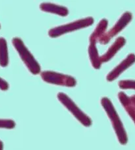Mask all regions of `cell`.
<instances>
[{
  "mask_svg": "<svg viewBox=\"0 0 135 150\" xmlns=\"http://www.w3.org/2000/svg\"><path fill=\"white\" fill-rule=\"evenodd\" d=\"M40 8L41 11L58 15L61 17H65L69 14V11L65 7L58 6L51 3H43L40 4Z\"/></svg>",
  "mask_w": 135,
  "mask_h": 150,
  "instance_id": "obj_11",
  "label": "cell"
},
{
  "mask_svg": "<svg viewBox=\"0 0 135 150\" xmlns=\"http://www.w3.org/2000/svg\"><path fill=\"white\" fill-rule=\"evenodd\" d=\"M58 98L59 101L75 116L82 125L86 127H89L92 125V120L89 116H88L84 112L80 109L79 107L72 101L71 98L67 96L64 93H59Z\"/></svg>",
  "mask_w": 135,
  "mask_h": 150,
  "instance_id": "obj_4",
  "label": "cell"
},
{
  "mask_svg": "<svg viewBox=\"0 0 135 150\" xmlns=\"http://www.w3.org/2000/svg\"><path fill=\"white\" fill-rule=\"evenodd\" d=\"M130 97H131V100L132 101V103H134V105H135V95H132V96Z\"/></svg>",
  "mask_w": 135,
  "mask_h": 150,
  "instance_id": "obj_17",
  "label": "cell"
},
{
  "mask_svg": "<svg viewBox=\"0 0 135 150\" xmlns=\"http://www.w3.org/2000/svg\"><path fill=\"white\" fill-rule=\"evenodd\" d=\"M118 98L121 105L135 124V105L131 100V97L124 93L120 92L118 93Z\"/></svg>",
  "mask_w": 135,
  "mask_h": 150,
  "instance_id": "obj_10",
  "label": "cell"
},
{
  "mask_svg": "<svg viewBox=\"0 0 135 150\" xmlns=\"http://www.w3.org/2000/svg\"><path fill=\"white\" fill-rule=\"evenodd\" d=\"M12 43L15 48L17 50V52L19 53L22 62L25 63L31 73L34 75L40 74L41 71L40 65L36 61V59L34 58L32 54L26 47L22 40L19 38L15 37L13 38Z\"/></svg>",
  "mask_w": 135,
  "mask_h": 150,
  "instance_id": "obj_2",
  "label": "cell"
},
{
  "mask_svg": "<svg viewBox=\"0 0 135 150\" xmlns=\"http://www.w3.org/2000/svg\"><path fill=\"white\" fill-rule=\"evenodd\" d=\"M9 64L8 49L7 41L4 38H0V66L6 67Z\"/></svg>",
  "mask_w": 135,
  "mask_h": 150,
  "instance_id": "obj_12",
  "label": "cell"
},
{
  "mask_svg": "<svg viewBox=\"0 0 135 150\" xmlns=\"http://www.w3.org/2000/svg\"><path fill=\"white\" fill-rule=\"evenodd\" d=\"M9 89V84L6 80L0 77V89L3 91H6Z\"/></svg>",
  "mask_w": 135,
  "mask_h": 150,
  "instance_id": "obj_16",
  "label": "cell"
},
{
  "mask_svg": "<svg viewBox=\"0 0 135 150\" xmlns=\"http://www.w3.org/2000/svg\"><path fill=\"white\" fill-rule=\"evenodd\" d=\"M135 62V55L134 54H130L127 58L122 61V62L114 68L112 71L108 74L107 76V81H113V80L116 79L123 72L128 69L130 66Z\"/></svg>",
  "mask_w": 135,
  "mask_h": 150,
  "instance_id": "obj_7",
  "label": "cell"
},
{
  "mask_svg": "<svg viewBox=\"0 0 135 150\" xmlns=\"http://www.w3.org/2000/svg\"><path fill=\"white\" fill-rule=\"evenodd\" d=\"M108 20L105 19H103L99 23H98L96 28V30L92 33V35H90V38H94V39L96 40L98 42V40H99L100 38L106 33V28L108 27Z\"/></svg>",
  "mask_w": 135,
  "mask_h": 150,
  "instance_id": "obj_13",
  "label": "cell"
},
{
  "mask_svg": "<svg viewBox=\"0 0 135 150\" xmlns=\"http://www.w3.org/2000/svg\"><path fill=\"white\" fill-rule=\"evenodd\" d=\"M0 28H1V25H0Z\"/></svg>",
  "mask_w": 135,
  "mask_h": 150,
  "instance_id": "obj_19",
  "label": "cell"
},
{
  "mask_svg": "<svg viewBox=\"0 0 135 150\" xmlns=\"http://www.w3.org/2000/svg\"><path fill=\"white\" fill-rule=\"evenodd\" d=\"M15 126V122L9 119H0V128L13 129Z\"/></svg>",
  "mask_w": 135,
  "mask_h": 150,
  "instance_id": "obj_15",
  "label": "cell"
},
{
  "mask_svg": "<svg viewBox=\"0 0 135 150\" xmlns=\"http://www.w3.org/2000/svg\"><path fill=\"white\" fill-rule=\"evenodd\" d=\"M132 17V16L131 13L128 11L124 13L121 17L118 20V21L115 23V25H114L109 31L106 32L105 34L98 40V42L102 45L108 44L110 42L111 38H113L115 36L117 35L118 33H120L121 30L131 21Z\"/></svg>",
  "mask_w": 135,
  "mask_h": 150,
  "instance_id": "obj_6",
  "label": "cell"
},
{
  "mask_svg": "<svg viewBox=\"0 0 135 150\" xmlns=\"http://www.w3.org/2000/svg\"><path fill=\"white\" fill-rule=\"evenodd\" d=\"M89 41L90 45L89 47H88V54H89L90 61H91L93 68L98 69L100 68L102 63L101 62L100 57L96 48L97 40L89 38Z\"/></svg>",
  "mask_w": 135,
  "mask_h": 150,
  "instance_id": "obj_9",
  "label": "cell"
},
{
  "mask_svg": "<svg viewBox=\"0 0 135 150\" xmlns=\"http://www.w3.org/2000/svg\"><path fill=\"white\" fill-rule=\"evenodd\" d=\"M94 19L90 17L77 20L76 21L70 23L69 24L59 26V27L51 28L49 30L48 35L51 38L58 37L59 36L66 34V33L89 27L94 23Z\"/></svg>",
  "mask_w": 135,
  "mask_h": 150,
  "instance_id": "obj_3",
  "label": "cell"
},
{
  "mask_svg": "<svg viewBox=\"0 0 135 150\" xmlns=\"http://www.w3.org/2000/svg\"><path fill=\"white\" fill-rule=\"evenodd\" d=\"M4 149V144L1 140H0V150H3Z\"/></svg>",
  "mask_w": 135,
  "mask_h": 150,
  "instance_id": "obj_18",
  "label": "cell"
},
{
  "mask_svg": "<svg viewBox=\"0 0 135 150\" xmlns=\"http://www.w3.org/2000/svg\"><path fill=\"white\" fill-rule=\"evenodd\" d=\"M118 85L123 89H135V80H122Z\"/></svg>",
  "mask_w": 135,
  "mask_h": 150,
  "instance_id": "obj_14",
  "label": "cell"
},
{
  "mask_svg": "<svg viewBox=\"0 0 135 150\" xmlns=\"http://www.w3.org/2000/svg\"><path fill=\"white\" fill-rule=\"evenodd\" d=\"M101 104L110 119L119 143L122 145L127 144L128 138L126 131L112 103L108 97H103L101 100Z\"/></svg>",
  "mask_w": 135,
  "mask_h": 150,
  "instance_id": "obj_1",
  "label": "cell"
},
{
  "mask_svg": "<svg viewBox=\"0 0 135 150\" xmlns=\"http://www.w3.org/2000/svg\"><path fill=\"white\" fill-rule=\"evenodd\" d=\"M41 79L48 83L61 86L73 87L76 86L77 81L74 77L51 71H44L40 74Z\"/></svg>",
  "mask_w": 135,
  "mask_h": 150,
  "instance_id": "obj_5",
  "label": "cell"
},
{
  "mask_svg": "<svg viewBox=\"0 0 135 150\" xmlns=\"http://www.w3.org/2000/svg\"><path fill=\"white\" fill-rule=\"evenodd\" d=\"M126 43V40L124 37H120L117 38L111 47L108 49V50L103 54V56L100 57L101 62H108L115 55L117 52L120 50L121 48H123L124 45Z\"/></svg>",
  "mask_w": 135,
  "mask_h": 150,
  "instance_id": "obj_8",
  "label": "cell"
}]
</instances>
